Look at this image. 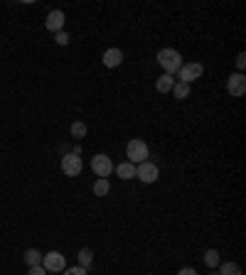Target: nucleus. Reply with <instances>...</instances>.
I'll return each instance as SVG.
<instances>
[{"label":"nucleus","instance_id":"1","mask_svg":"<svg viewBox=\"0 0 246 275\" xmlns=\"http://www.w3.org/2000/svg\"><path fill=\"white\" fill-rule=\"evenodd\" d=\"M158 64L165 69V74H178L180 67H182V57H180L178 49H160L158 52Z\"/></svg>","mask_w":246,"mask_h":275},{"label":"nucleus","instance_id":"2","mask_svg":"<svg viewBox=\"0 0 246 275\" xmlns=\"http://www.w3.org/2000/svg\"><path fill=\"white\" fill-rule=\"evenodd\" d=\"M126 155H128V162L131 165H140V162H145L148 160V143L145 140H131L128 145H126Z\"/></svg>","mask_w":246,"mask_h":275},{"label":"nucleus","instance_id":"3","mask_svg":"<svg viewBox=\"0 0 246 275\" xmlns=\"http://www.w3.org/2000/svg\"><path fill=\"white\" fill-rule=\"evenodd\" d=\"M42 268H44L47 273H62V270L67 268V258H64L59 251H50V253L42 256Z\"/></svg>","mask_w":246,"mask_h":275},{"label":"nucleus","instance_id":"4","mask_svg":"<svg viewBox=\"0 0 246 275\" xmlns=\"http://www.w3.org/2000/svg\"><path fill=\"white\" fill-rule=\"evenodd\" d=\"M202 71H205V67L202 64H197V62H190V64H182L178 71V79L182 84H192L194 79H200L202 76Z\"/></svg>","mask_w":246,"mask_h":275},{"label":"nucleus","instance_id":"5","mask_svg":"<svg viewBox=\"0 0 246 275\" xmlns=\"http://www.w3.org/2000/svg\"><path fill=\"white\" fill-rule=\"evenodd\" d=\"M158 167L153 165V162H140V165H136V177L140 179V182H145V184H153V182H158Z\"/></svg>","mask_w":246,"mask_h":275},{"label":"nucleus","instance_id":"6","mask_svg":"<svg viewBox=\"0 0 246 275\" xmlns=\"http://www.w3.org/2000/svg\"><path fill=\"white\" fill-rule=\"evenodd\" d=\"M91 170L101 179H109V175L113 172V162H111L109 155H96L94 160H91Z\"/></svg>","mask_w":246,"mask_h":275},{"label":"nucleus","instance_id":"7","mask_svg":"<svg viewBox=\"0 0 246 275\" xmlns=\"http://www.w3.org/2000/svg\"><path fill=\"white\" fill-rule=\"evenodd\" d=\"M62 172H64L67 177H77V175L82 172V157L74 155V152L64 155V157H62Z\"/></svg>","mask_w":246,"mask_h":275},{"label":"nucleus","instance_id":"8","mask_svg":"<svg viewBox=\"0 0 246 275\" xmlns=\"http://www.w3.org/2000/svg\"><path fill=\"white\" fill-rule=\"evenodd\" d=\"M227 91L232 96H244L246 94V76L244 74H232L229 81H227Z\"/></svg>","mask_w":246,"mask_h":275},{"label":"nucleus","instance_id":"9","mask_svg":"<svg viewBox=\"0 0 246 275\" xmlns=\"http://www.w3.org/2000/svg\"><path fill=\"white\" fill-rule=\"evenodd\" d=\"M44 25H47V30H50V32H62V28H64V13H62V10H52V13L47 15V22H44Z\"/></svg>","mask_w":246,"mask_h":275},{"label":"nucleus","instance_id":"10","mask_svg":"<svg viewBox=\"0 0 246 275\" xmlns=\"http://www.w3.org/2000/svg\"><path fill=\"white\" fill-rule=\"evenodd\" d=\"M121 62H123V52L118 49V47H111V49L104 52V64H106L109 69L121 67Z\"/></svg>","mask_w":246,"mask_h":275},{"label":"nucleus","instance_id":"11","mask_svg":"<svg viewBox=\"0 0 246 275\" xmlns=\"http://www.w3.org/2000/svg\"><path fill=\"white\" fill-rule=\"evenodd\" d=\"M116 175L121 179H133L136 177V165H131V162H121V165L116 167Z\"/></svg>","mask_w":246,"mask_h":275},{"label":"nucleus","instance_id":"12","mask_svg":"<svg viewBox=\"0 0 246 275\" xmlns=\"http://www.w3.org/2000/svg\"><path fill=\"white\" fill-rule=\"evenodd\" d=\"M173 86H175V79H173L170 74H163V76L158 79V84H155V89H158L160 94H167V91H173Z\"/></svg>","mask_w":246,"mask_h":275},{"label":"nucleus","instance_id":"13","mask_svg":"<svg viewBox=\"0 0 246 275\" xmlns=\"http://www.w3.org/2000/svg\"><path fill=\"white\" fill-rule=\"evenodd\" d=\"M25 263H28L30 268L42 265V253L37 251V248H28V251H25Z\"/></svg>","mask_w":246,"mask_h":275},{"label":"nucleus","instance_id":"14","mask_svg":"<svg viewBox=\"0 0 246 275\" xmlns=\"http://www.w3.org/2000/svg\"><path fill=\"white\" fill-rule=\"evenodd\" d=\"M109 189H111V184H109V179H96L94 182V194L96 197H106L109 194Z\"/></svg>","mask_w":246,"mask_h":275},{"label":"nucleus","instance_id":"15","mask_svg":"<svg viewBox=\"0 0 246 275\" xmlns=\"http://www.w3.org/2000/svg\"><path fill=\"white\" fill-rule=\"evenodd\" d=\"M219 275H241V268L236 263H219Z\"/></svg>","mask_w":246,"mask_h":275},{"label":"nucleus","instance_id":"16","mask_svg":"<svg viewBox=\"0 0 246 275\" xmlns=\"http://www.w3.org/2000/svg\"><path fill=\"white\" fill-rule=\"evenodd\" d=\"M187 94H190V84L175 81V86H173V96L182 101V98H187Z\"/></svg>","mask_w":246,"mask_h":275},{"label":"nucleus","instance_id":"17","mask_svg":"<svg viewBox=\"0 0 246 275\" xmlns=\"http://www.w3.org/2000/svg\"><path fill=\"white\" fill-rule=\"evenodd\" d=\"M94 263V253H91V248H82L79 251V265L82 268H89Z\"/></svg>","mask_w":246,"mask_h":275},{"label":"nucleus","instance_id":"18","mask_svg":"<svg viewBox=\"0 0 246 275\" xmlns=\"http://www.w3.org/2000/svg\"><path fill=\"white\" fill-rule=\"evenodd\" d=\"M205 263L207 265H209V268H219V251H214V248H209V251H207L205 253Z\"/></svg>","mask_w":246,"mask_h":275},{"label":"nucleus","instance_id":"19","mask_svg":"<svg viewBox=\"0 0 246 275\" xmlns=\"http://www.w3.org/2000/svg\"><path fill=\"white\" fill-rule=\"evenodd\" d=\"M71 135H74V138H84V135H86V123H82V121L71 123Z\"/></svg>","mask_w":246,"mask_h":275},{"label":"nucleus","instance_id":"20","mask_svg":"<svg viewBox=\"0 0 246 275\" xmlns=\"http://www.w3.org/2000/svg\"><path fill=\"white\" fill-rule=\"evenodd\" d=\"M62 273H64V275H86V268H82V265H74V268H64Z\"/></svg>","mask_w":246,"mask_h":275},{"label":"nucleus","instance_id":"21","mask_svg":"<svg viewBox=\"0 0 246 275\" xmlns=\"http://www.w3.org/2000/svg\"><path fill=\"white\" fill-rule=\"evenodd\" d=\"M55 40H57V44H59V47H67V44H69V35H67V32H57Z\"/></svg>","mask_w":246,"mask_h":275},{"label":"nucleus","instance_id":"22","mask_svg":"<svg viewBox=\"0 0 246 275\" xmlns=\"http://www.w3.org/2000/svg\"><path fill=\"white\" fill-rule=\"evenodd\" d=\"M236 67H239V74L244 71V67H246V54H244V52H241V54L236 57Z\"/></svg>","mask_w":246,"mask_h":275},{"label":"nucleus","instance_id":"23","mask_svg":"<svg viewBox=\"0 0 246 275\" xmlns=\"http://www.w3.org/2000/svg\"><path fill=\"white\" fill-rule=\"evenodd\" d=\"M28 275H47V270L42 268V265H35V268H30V273Z\"/></svg>","mask_w":246,"mask_h":275},{"label":"nucleus","instance_id":"24","mask_svg":"<svg viewBox=\"0 0 246 275\" xmlns=\"http://www.w3.org/2000/svg\"><path fill=\"white\" fill-rule=\"evenodd\" d=\"M178 275H197V270H194V268H182Z\"/></svg>","mask_w":246,"mask_h":275}]
</instances>
